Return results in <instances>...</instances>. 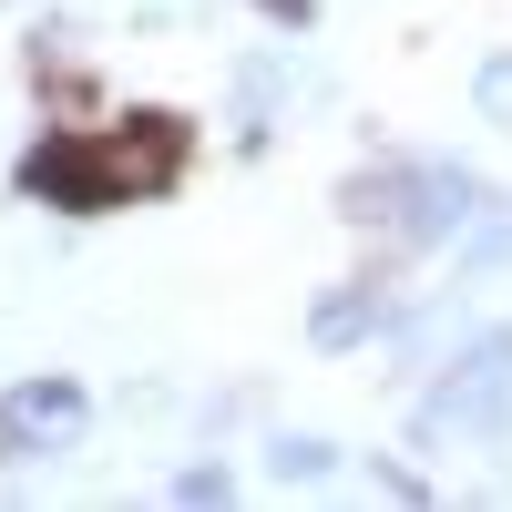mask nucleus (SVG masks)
<instances>
[{
    "instance_id": "f257e3e1",
    "label": "nucleus",
    "mask_w": 512,
    "mask_h": 512,
    "mask_svg": "<svg viewBox=\"0 0 512 512\" xmlns=\"http://www.w3.org/2000/svg\"><path fill=\"white\" fill-rule=\"evenodd\" d=\"M175 123H144L134 144L123 134H52V144H31L21 154V195H41V205H62V216H103V205H123V195H154L164 175H175Z\"/></svg>"
},
{
    "instance_id": "f03ea898",
    "label": "nucleus",
    "mask_w": 512,
    "mask_h": 512,
    "mask_svg": "<svg viewBox=\"0 0 512 512\" xmlns=\"http://www.w3.org/2000/svg\"><path fill=\"white\" fill-rule=\"evenodd\" d=\"M359 226H390L410 246H451L461 226L482 216V175H461V164H379V175H349L338 185Z\"/></svg>"
},
{
    "instance_id": "7ed1b4c3",
    "label": "nucleus",
    "mask_w": 512,
    "mask_h": 512,
    "mask_svg": "<svg viewBox=\"0 0 512 512\" xmlns=\"http://www.w3.org/2000/svg\"><path fill=\"white\" fill-rule=\"evenodd\" d=\"M512 431V328H482L461 349L431 400H420V441H502Z\"/></svg>"
},
{
    "instance_id": "20e7f679",
    "label": "nucleus",
    "mask_w": 512,
    "mask_h": 512,
    "mask_svg": "<svg viewBox=\"0 0 512 512\" xmlns=\"http://www.w3.org/2000/svg\"><path fill=\"white\" fill-rule=\"evenodd\" d=\"M82 390L72 379H21L11 400H0V472H11V461H41V451H72L82 441Z\"/></svg>"
},
{
    "instance_id": "39448f33",
    "label": "nucleus",
    "mask_w": 512,
    "mask_h": 512,
    "mask_svg": "<svg viewBox=\"0 0 512 512\" xmlns=\"http://www.w3.org/2000/svg\"><path fill=\"white\" fill-rule=\"evenodd\" d=\"M379 318H390V297L359 277V287H328L318 308H308V338H318V349H349V338H369Z\"/></svg>"
},
{
    "instance_id": "423d86ee",
    "label": "nucleus",
    "mask_w": 512,
    "mask_h": 512,
    "mask_svg": "<svg viewBox=\"0 0 512 512\" xmlns=\"http://www.w3.org/2000/svg\"><path fill=\"white\" fill-rule=\"evenodd\" d=\"M267 472H277V482H328V472H338V451H328V441H277V451H267Z\"/></svg>"
},
{
    "instance_id": "0eeeda50",
    "label": "nucleus",
    "mask_w": 512,
    "mask_h": 512,
    "mask_svg": "<svg viewBox=\"0 0 512 512\" xmlns=\"http://www.w3.org/2000/svg\"><path fill=\"white\" fill-rule=\"evenodd\" d=\"M482 113H492V123H512V52H492V62H482Z\"/></svg>"
},
{
    "instance_id": "6e6552de",
    "label": "nucleus",
    "mask_w": 512,
    "mask_h": 512,
    "mask_svg": "<svg viewBox=\"0 0 512 512\" xmlns=\"http://www.w3.org/2000/svg\"><path fill=\"white\" fill-rule=\"evenodd\" d=\"M175 502H226V472H216V461H195V472H175Z\"/></svg>"
}]
</instances>
